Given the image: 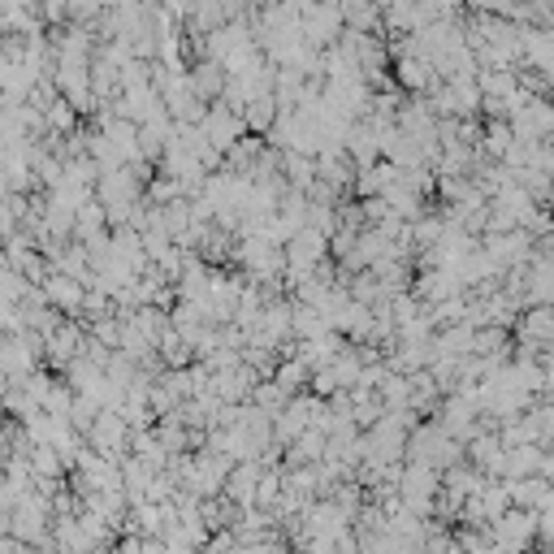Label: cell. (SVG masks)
Listing matches in <instances>:
<instances>
[{"label": "cell", "instance_id": "cell-1", "mask_svg": "<svg viewBox=\"0 0 554 554\" xmlns=\"http://www.w3.org/2000/svg\"><path fill=\"white\" fill-rule=\"evenodd\" d=\"M533 533H537V520L529 516V511H507V516H498V542H503L507 550H524L533 542Z\"/></svg>", "mask_w": 554, "mask_h": 554}, {"label": "cell", "instance_id": "cell-2", "mask_svg": "<svg viewBox=\"0 0 554 554\" xmlns=\"http://www.w3.org/2000/svg\"><path fill=\"white\" fill-rule=\"evenodd\" d=\"M511 498H516V503H524V507H542L546 503V498H550V485L546 481H520L516 485V490H511Z\"/></svg>", "mask_w": 554, "mask_h": 554}]
</instances>
